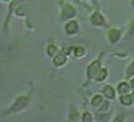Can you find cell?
<instances>
[{"mask_svg":"<svg viewBox=\"0 0 134 122\" xmlns=\"http://www.w3.org/2000/svg\"><path fill=\"white\" fill-rule=\"evenodd\" d=\"M29 103H30L29 96H26V95H24V96H20L15 99L14 103L10 106L9 109L7 110V113L8 114H14V113L22 111L29 106Z\"/></svg>","mask_w":134,"mask_h":122,"instance_id":"1","label":"cell"},{"mask_svg":"<svg viewBox=\"0 0 134 122\" xmlns=\"http://www.w3.org/2000/svg\"><path fill=\"white\" fill-rule=\"evenodd\" d=\"M99 70H100V62H99V61H94L93 63H91V65L88 66V69H87V75H88V77L90 79L95 77Z\"/></svg>","mask_w":134,"mask_h":122,"instance_id":"2","label":"cell"},{"mask_svg":"<svg viewBox=\"0 0 134 122\" xmlns=\"http://www.w3.org/2000/svg\"><path fill=\"white\" fill-rule=\"evenodd\" d=\"M65 33L69 34V35H72V34H75L79 31V24L76 21H70L65 24L64 26Z\"/></svg>","mask_w":134,"mask_h":122,"instance_id":"3","label":"cell"},{"mask_svg":"<svg viewBox=\"0 0 134 122\" xmlns=\"http://www.w3.org/2000/svg\"><path fill=\"white\" fill-rule=\"evenodd\" d=\"M75 14V9L71 4H65L62 9V19H70Z\"/></svg>","mask_w":134,"mask_h":122,"instance_id":"4","label":"cell"},{"mask_svg":"<svg viewBox=\"0 0 134 122\" xmlns=\"http://www.w3.org/2000/svg\"><path fill=\"white\" fill-rule=\"evenodd\" d=\"M66 61V57L63 52H59L57 53V55L53 57V64H55L56 66H61L65 63Z\"/></svg>","mask_w":134,"mask_h":122,"instance_id":"5","label":"cell"},{"mask_svg":"<svg viewBox=\"0 0 134 122\" xmlns=\"http://www.w3.org/2000/svg\"><path fill=\"white\" fill-rule=\"evenodd\" d=\"M91 21H92L93 24H95V25H103L105 20H104V16L100 14L99 12H95V13H94V14L92 15Z\"/></svg>","mask_w":134,"mask_h":122,"instance_id":"6","label":"cell"},{"mask_svg":"<svg viewBox=\"0 0 134 122\" xmlns=\"http://www.w3.org/2000/svg\"><path fill=\"white\" fill-rule=\"evenodd\" d=\"M120 38V32L117 31V30H111L109 32V40L112 43V44H115L117 43L118 40Z\"/></svg>","mask_w":134,"mask_h":122,"instance_id":"7","label":"cell"},{"mask_svg":"<svg viewBox=\"0 0 134 122\" xmlns=\"http://www.w3.org/2000/svg\"><path fill=\"white\" fill-rule=\"evenodd\" d=\"M115 94H116V92H115V90H113L111 86H108V85H107L105 88H104V95H105L107 98L113 99V98H115Z\"/></svg>","mask_w":134,"mask_h":122,"instance_id":"8","label":"cell"},{"mask_svg":"<svg viewBox=\"0 0 134 122\" xmlns=\"http://www.w3.org/2000/svg\"><path fill=\"white\" fill-rule=\"evenodd\" d=\"M106 76H107V70L106 69H100L98 71V73L96 74L95 79H96V81L100 82V81H104L106 79Z\"/></svg>","mask_w":134,"mask_h":122,"instance_id":"9","label":"cell"},{"mask_svg":"<svg viewBox=\"0 0 134 122\" xmlns=\"http://www.w3.org/2000/svg\"><path fill=\"white\" fill-rule=\"evenodd\" d=\"M103 103V97L100 96V95H95L93 98H92V105L95 106V107H98L100 106Z\"/></svg>","mask_w":134,"mask_h":122,"instance_id":"10","label":"cell"},{"mask_svg":"<svg viewBox=\"0 0 134 122\" xmlns=\"http://www.w3.org/2000/svg\"><path fill=\"white\" fill-rule=\"evenodd\" d=\"M118 92L120 94H125L129 92V85L126 83H120L118 86Z\"/></svg>","mask_w":134,"mask_h":122,"instance_id":"11","label":"cell"},{"mask_svg":"<svg viewBox=\"0 0 134 122\" xmlns=\"http://www.w3.org/2000/svg\"><path fill=\"white\" fill-rule=\"evenodd\" d=\"M47 52H48V56L52 57V56H56L57 53H58V49H57V47H56V46L49 45V46H48V48H47Z\"/></svg>","mask_w":134,"mask_h":122,"instance_id":"12","label":"cell"},{"mask_svg":"<svg viewBox=\"0 0 134 122\" xmlns=\"http://www.w3.org/2000/svg\"><path fill=\"white\" fill-rule=\"evenodd\" d=\"M120 100H121V104L125 105V106H129L132 103V98H131V96H129V95H124V96L121 97Z\"/></svg>","mask_w":134,"mask_h":122,"instance_id":"13","label":"cell"},{"mask_svg":"<svg viewBox=\"0 0 134 122\" xmlns=\"http://www.w3.org/2000/svg\"><path fill=\"white\" fill-rule=\"evenodd\" d=\"M82 121L83 122H92L93 118H92V114L88 111H85L83 113V117H82Z\"/></svg>","mask_w":134,"mask_h":122,"instance_id":"14","label":"cell"},{"mask_svg":"<svg viewBox=\"0 0 134 122\" xmlns=\"http://www.w3.org/2000/svg\"><path fill=\"white\" fill-rule=\"evenodd\" d=\"M74 53H75L76 57H82L85 53V49L83 48V47H76L75 50H74Z\"/></svg>","mask_w":134,"mask_h":122,"instance_id":"15","label":"cell"},{"mask_svg":"<svg viewBox=\"0 0 134 122\" xmlns=\"http://www.w3.org/2000/svg\"><path fill=\"white\" fill-rule=\"evenodd\" d=\"M133 73H134V63H132L130 65V68H129V70H128V76L130 77Z\"/></svg>","mask_w":134,"mask_h":122,"instance_id":"16","label":"cell"},{"mask_svg":"<svg viewBox=\"0 0 134 122\" xmlns=\"http://www.w3.org/2000/svg\"><path fill=\"white\" fill-rule=\"evenodd\" d=\"M131 84H132V87H133V88H134V79L132 80V82H131Z\"/></svg>","mask_w":134,"mask_h":122,"instance_id":"17","label":"cell"},{"mask_svg":"<svg viewBox=\"0 0 134 122\" xmlns=\"http://www.w3.org/2000/svg\"><path fill=\"white\" fill-rule=\"evenodd\" d=\"M3 1H9V0H3Z\"/></svg>","mask_w":134,"mask_h":122,"instance_id":"18","label":"cell"},{"mask_svg":"<svg viewBox=\"0 0 134 122\" xmlns=\"http://www.w3.org/2000/svg\"><path fill=\"white\" fill-rule=\"evenodd\" d=\"M133 98H134V93H133Z\"/></svg>","mask_w":134,"mask_h":122,"instance_id":"19","label":"cell"}]
</instances>
